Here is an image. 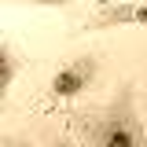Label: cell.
Wrapping results in <instances>:
<instances>
[{
	"label": "cell",
	"instance_id": "6da1fadb",
	"mask_svg": "<svg viewBox=\"0 0 147 147\" xmlns=\"http://www.w3.org/2000/svg\"><path fill=\"white\" fill-rule=\"evenodd\" d=\"M92 147H147V129L136 114V88L121 85L107 110L88 125Z\"/></svg>",
	"mask_w": 147,
	"mask_h": 147
},
{
	"label": "cell",
	"instance_id": "7a4b0ae2",
	"mask_svg": "<svg viewBox=\"0 0 147 147\" xmlns=\"http://www.w3.org/2000/svg\"><path fill=\"white\" fill-rule=\"evenodd\" d=\"M96 70H99L96 55H77L70 63H63V66L52 74V81H48V96H52V99H77V96L96 81Z\"/></svg>",
	"mask_w": 147,
	"mask_h": 147
},
{
	"label": "cell",
	"instance_id": "3957f363",
	"mask_svg": "<svg viewBox=\"0 0 147 147\" xmlns=\"http://www.w3.org/2000/svg\"><path fill=\"white\" fill-rule=\"evenodd\" d=\"M114 26H147V4H103L85 18L81 30H114Z\"/></svg>",
	"mask_w": 147,
	"mask_h": 147
},
{
	"label": "cell",
	"instance_id": "277c9868",
	"mask_svg": "<svg viewBox=\"0 0 147 147\" xmlns=\"http://www.w3.org/2000/svg\"><path fill=\"white\" fill-rule=\"evenodd\" d=\"M0 63H4V70H0V99L11 92V85H15L18 70H22V63H18V55L11 44H0Z\"/></svg>",
	"mask_w": 147,
	"mask_h": 147
},
{
	"label": "cell",
	"instance_id": "5b68a950",
	"mask_svg": "<svg viewBox=\"0 0 147 147\" xmlns=\"http://www.w3.org/2000/svg\"><path fill=\"white\" fill-rule=\"evenodd\" d=\"M7 4H33V7H63L70 0H7Z\"/></svg>",
	"mask_w": 147,
	"mask_h": 147
},
{
	"label": "cell",
	"instance_id": "8992f818",
	"mask_svg": "<svg viewBox=\"0 0 147 147\" xmlns=\"http://www.w3.org/2000/svg\"><path fill=\"white\" fill-rule=\"evenodd\" d=\"M55 147H70V144H66V140H55Z\"/></svg>",
	"mask_w": 147,
	"mask_h": 147
},
{
	"label": "cell",
	"instance_id": "52a82bcc",
	"mask_svg": "<svg viewBox=\"0 0 147 147\" xmlns=\"http://www.w3.org/2000/svg\"><path fill=\"white\" fill-rule=\"evenodd\" d=\"M15 147H30V144H26V140H18V144H15Z\"/></svg>",
	"mask_w": 147,
	"mask_h": 147
}]
</instances>
